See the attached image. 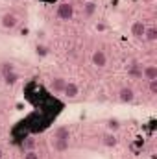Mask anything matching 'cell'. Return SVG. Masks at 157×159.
<instances>
[{
    "mask_svg": "<svg viewBox=\"0 0 157 159\" xmlns=\"http://www.w3.org/2000/svg\"><path fill=\"white\" fill-rule=\"evenodd\" d=\"M79 94H81V89H79V85L76 81H67V85H65V89H63V98L65 100H69V102H74V100H78Z\"/></svg>",
    "mask_w": 157,
    "mask_h": 159,
    "instance_id": "8992f818",
    "label": "cell"
},
{
    "mask_svg": "<svg viewBox=\"0 0 157 159\" xmlns=\"http://www.w3.org/2000/svg\"><path fill=\"white\" fill-rule=\"evenodd\" d=\"M67 81H69V80L63 78V76H50L48 81H46V87H48V91H50L52 94L61 96V94H63V89H65V85H67Z\"/></svg>",
    "mask_w": 157,
    "mask_h": 159,
    "instance_id": "277c9868",
    "label": "cell"
},
{
    "mask_svg": "<svg viewBox=\"0 0 157 159\" xmlns=\"http://www.w3.org/2000/svg\"><path fill=\"white\" fill-rule=\"evenodd\" d=\"M102 126H104V129L109 131V133H118V131L122 129V120L117 119V117H109V119H105L102 122Z\"/></svg>",
    "mask_w": 157,
    "mask_h": 159,
    "instance_id": "8fae6325",
    "label": "cell"
},
{
    "mask_svg": "<svg viewBox=\"0 0 157 159\" xmlns=\"http://www.w3.org/2000/svg\"><path fill=\"white\" fill-rule=\"evenodd\" d=\"M142 41H146L148 44H154L157 41V28L152 24V26H146V30H144V37Z\"/></svg>",
    "mask_w": 157,
    "mask_h": 159,
    "instance_id": "7c38bea8",
    "label": "cell"
},
{
    "mask_svg": "<svg viewBox=\"0 0 157 159\" xmlns=\"http://www.w3.org/2000/svg\"><path fill=\"white\" fill-rule=\"evenodd\" d=\"M22 159H39V152L37 150H26Z\"/></svg>",
    "mask_w": 157,
    "mask_h": 159,
    "instance_id": "ac0fdd59",
    "label": "cell"
},
{
    "mask_svg": "<svg viewBox=\"0 0 157 159\" xmlns=\"http://www.w3.org/2000/svg\"><path fill=\"white\" fill-rule=\"evenodd\" d=\"M19 26H20V17H19L17 11L7 9L0 15V28L4 32H15Z\"/></svg>",
    "mask_w": 157,
    "mask_h": 159,
    "instance_id": "6da1fadb",
    "label": "cell"
},
{
    "mask_svg": "<svg viewBox=\"0 0 157 159\" xmlns=\"http://www.w3.org/2000/svg\"><path fill=\"white\" fill-rule=\"evenodd\" d=\"M50 144H52V148L56 152H65V150H69L70 141H56V139H50Z\"/></svg>",
    "mask_w": 157,
    "mask_h": 159,
    "instance_id": "4fadbf2b",
    "label": "cell"
},
{
    "mask_svg": "<svg viewBox=\"0 0 157 159\" xmlns=\"http://www.w3.org/2000/svg\"><path fill=\"white\" fill-rule=\"evenodd\" d=\"M74 13H76V6H74L72 2H69V0H63V2L57 4L54 15H56L57 20H61V22H69V20H72Z\"/></svg>",
    "mask_w": 157,
    "mask_h": 159,
    "instance_id": "7a4b0ae2",
    "label": "cell"
},
{
    "mask_svg": "<svg viewBox=\"0 0 157 159\" xmlns=\"http://www.w3.org/2000/svg\"><path fill=\"white\" fill-rule=\"evenodd\" d=\"M91 65L94 69H105L109 65V56L104 48H94L91 54Z\"/></svg>",
    "mask_w": 157,
    "mask_h": 159,
    "instance_id": "3957f363",
    "label": "cell"
},
{
    "mask_svg": "<svg viewBox=\"0 0 157 159\" xmlns=\"http://www.w3.org/2000/svg\"><path fill=\"white\" fill-rule=\"evenodd\" d=\"M35 54H37L39 57H46V56L50 54V48H48V44H44V43H39V44L35 46Z\"/></svg>",
    "mask_w": 157,
    "mask_h": 159,
    "instance_id": "2e32d148",
    "label": "cell"
},
{
    "mask_svg": "<svg viewBox=\"0 0 157 159\" xmlns=\"http://www.w3.org/2000/svg\"><path fill=\"white\" fill-rule=\"evenodd\" d=\"M144 30H146V22L144 20H133L129 26V34L135 41H142L144 37Z\"/></svg>",
    "mask_w": 157,
    "mask_h": 159,
    "instance_id": "52a82bcc",
    "label": "cell"
},
{
    "mask_svg": "<svg viewBox=\"0 0 157 159\" xmlns=\"http://www.w3.org/2000/svg\"><path fill=\"white\" fill-rule=\"evenodd\" d=\"M2 80H4V83H6V85H9V87H11V85H15V83L20 80V74H19L17 70H13V72L4 74V76H2Z\"/></svg>",
    "mask_w": 157,
    "mask_h": 159,
    "instance_id": "5bb4252c",
    "label": "cell"
},
{
    "mask_svg": "<svg viewBox=\"0 0 157 159\" xmlns=\"http://www.w3.org/2000/svg\"><path fill=\"white\" fill-rule=\"evenodd\" d=\"M100 144H102L104 148H107V150H113V148H117V146H118V137H117V133H109V131H105V133L100 137Z\"/></svg>",
    "mask_w": 157,
    "mask_h": 159,
    "instance_id": "9c48e42d",
    "label": "cell"
},
{
    "mask_svg": "<svg viewBox=\"0 0 157 159\" xmlns=\"http://www.w3.org/2000/svg\"><path fill=\"white\" fill-rule=\"evenodd\" d=\"M94 11H96V4L94 2H87L85 6H83V17H92L94 15Z\"/></svg>",
    "mask_w": 157,
    "mask_h": 159,
    "instance_id": "9a60e30c",
    "label": "cell"
},
{
    "mask_svg": "<svg viewBox=\"0 0 157 159\" xmlns=\"http://www.w3.org/2000/svg\"><path fill=\"white\" fill-rule=\"evenodd\" d=\"M141 80L150 81V80H157V65L155 63H146L141 69Z\"/></svg>",
    "mask_w": 157,
    "mask_h": 159,
    "instance_id": "ba28073f",
    "label": "cell"
},
{
    "mask_svg": "<svg viewBox=\"0 0 157 159\" xmlns=\"http://www.w3.org/2000/svg\"><path fill=\"white\" fill-rule=\"evenodd\" d=\"M4 157V150H2V148H0V159Z\"/></svg>",
    "mask_w": 157,
    "mask_h": 159,
    "instance_id": "44dd1931",
    "label": "cell"
},
{
    "mask_svg": "<svg viewBox=\"0 0 157 159\" xmlns=\"http://www.w3.org/2000/svg\"><path fill=\"white\" fill-rule=\"evenodd\" d=\"M50 139H56V141H70V128L65 126V124L57 126V128L52 131Z\"/></svg>",
    "mask_w": 157,
    "mask_h": 159,
    "instance_id": "30bf717a",
    "label": "cell"
},
{
    "mask_svg": "<svg viewBox=\"0 0 157 159\" xmlns=\"http://www.w3.org/2000/svg\"><path fill=\"white\" fill-rule=\"evenodd\" d=\"M0 128H2V122H0Z\"/></svg>",
    "mask_w": 157,
    "mask_h": 159,
    "instance_id": "7402d4cb",
    "label": "cell"
},
{
    "mask_svg": "<svg viewBox=\"0 0 157 159\" xmlns=\"http://www.w3.org/2000/svg\"><path fill=\"white\" fill-rule=\"evenodd\" d=\"M13 70H17V69H15V65H11V63H4V67L0 69L2 76H4V74H7V72H13Z\"/></svg>",
    "mask_w": 157,
    "mask_h": 159,
    "instance_id": "d6986e66",
    "label": "cell"
},
{
    "mask_svg": "<svg viewBox=\"0 0 157 159\" xmlns=\"http://www.w3.org/2000/svg\"><path fill=\"white\" fill-rule=\"evenodd\" d=\"M117 100L120 104H135L137 100V93L131 85H122L117 91Z\"/></svg>",
    "mask_w": 157,
    "mask_h": 159,
    "instance_id": "5b68a950",
    "label": "cell"
},
{
    "mask_svg": "<svg viewBox=\"0 0 157 159\" xmlns=\"http://www.w3.org/2000/svg\"><path fill=\"white\" fill-rule=\"evenodd\" d=\"M22 148H24V152H26V150H35V141H34V137H28V139L22 143Z\"/></svg>",
    "mask_w": 157,
    "mask_h": 159,
    "instance_id": "e0dca14e",
    "label": "cell"
},
{
    "mask_svg": "<svg viewBox=\"0 0 157 159\" xmlns=\"http://www.w3.org/2000/svg\"><path fill=\"white\" fill-rule=\"evenodd\" d=\"M148 91H150V94H157V80H150L148 81Z\"/></svg>",
    "mask_w": 157,
    "mask_h": 159,
    "instance_id": "ffe728a7",
    "label": "cell"
}]
</instances>
